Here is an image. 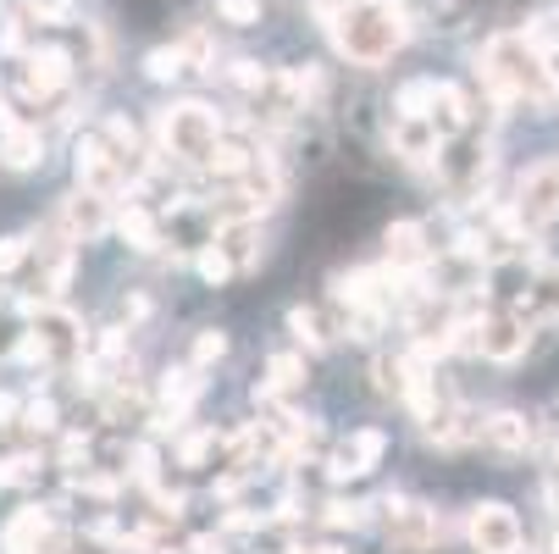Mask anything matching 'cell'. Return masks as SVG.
I'll return each instance as SVG.
<instances>
[{
  "label": "cell",
  "instance_id": "cell-22",
  "mask_svg": "<svg viewBox=\"0 0 559 554\" xmlns=\"http://www.w3.org/2000/svg\"><path fill=\"white\" fill-rule=\"evenodd\" d=\"M255 162V150H245V144H227V139H216L211 150H205V167L211 173H222V178H245V167Z\"/></svg>",
  "mask_w": 559,
  "mask_h": 554
},
{
  "label": "cell",
  "instance_id": "cell-4",
  "mask_svg": "<svg viewBox=\"0 0 559 554\" xmlns=\"http://www.w3.org/2000/svg\"><path fill=\"white\" fill-rule=\"evenodd\" d=\"M465 532H471V549L476 554H521V516L510 510V505H499V499H483V505H471V521H465Z\"/></svg>",
  "mask_w": 559,
  "mask_h": 554
},
{
  "label": "cell",
  "instance_id": "cell-14",
  "mask_svg": "<svg viewBox=\"0 0 559 554\" xmlns=\"http://www.w3.org/2000/svg\"><path fill=\"white\" fill-rule=\"evenodd\" d=\"M67 78H72L67 50H34V56H28V95H34V101H50Z\"/></svg>",
  "mask_w": 559,
  "mask_h": 554
},
{
  "label": "cell",
  "instance_id": "cell-36",
  "mask_svg": "<svg viewBox=\"0 0 559 554\" xmlns=\"http://www.w3.org/2000/svg\"><path fill=\"white\" fill-rule=\"evenodd\" d=\"M72 488H84V494H95V499H111V494H117L111 478H72Z\"/></svg>",
  "mask_w": 559,
  "mask_h": 554
},
{
  "label": "cell",
  "instance_id": "cell-28",
  "mask_svg": "<svg viewBox=\"0 0 559 554\" xmlns=\"http://www.w3.org/2000/svg\"><path fill=\"white\" fill-rule=\"evenodd\" d=\"M216 449V427H205V433H189L183 438V449H178V460L183 465H205V455Z\"/></svg>",
  "mask_w": 559,
  "mask_h": 554
},
{
  "label": "cell",
  "instance_id": "cell-17",
  "mask_svg": "<svg viewBox=\"0 0 559 554\" xmlns=\"http://www.w3.org/2000/svg\"><path fill=\"white\" fill-rule=\"evenodd\" d=\"M288 333H294L305 350H328V344H333L328 316H322V310H310V305H294V310H288Z\"/></svg>",
  "mask_w": 559,
  "mask_h": 554
},
{
  "label": "cell",
  "instance_id": "cell-27",
  "mask_svg": "<svg viewBox=\"0 0 559 554\" xmlns=\"http://www.w3.org/2000/svg\"><path fill=\"white\" fill-rule=\"evenodd\" d=\"M194 267H200V278H205V283H227V278H233V261H227L216 245H211V250H200V256H194Z\"/></svg>",
  "mask_w": 559,
  "mask_h": 554
},
{
  "label": "cell",
  "instance_id": "cell-10",
  "mask_svg": "<svg viewBox=\"0 0 559 554\" xmlns=\"http://www.w3.org/2000/svg\"><path fill=\"white\" fill-rule=\"evenodd\" d=\"M382 455H388V438H382L377 427H366V433H355L349 444H338V449H333V460H328V478H333V483L366 478V471H377V465H382Z\"/></svg>",
  "mask_w": 559,
  "mask_h": 554
},
{
  "label": "cell",
  "instance_id": "cell-29",
  "mask_svg": "<svg viewBox=\"0 0 559 554\" xmlns=\"http://www.w3.org/2000/svg\"><path fill=\"white\" fill-rule=\"evenodd\" d=\"M28 250H34L28 233H12V239H0V272H17V267L28 261Z\"/></svg>",
  "mask_w": 559,
  "mask_h": 554
},
{
  "label": "cell",
  "instance_id": "cell-32",
  "mask_svg": "<svg viewBox=\"0 0 559 554\" xmlns=\"http://www.w3.org/2000/svg\"><path fill=\"white\" fill-rule=\"evenodd\" d=\"M233 84L238 90H266V67L261 61H233Z\"/></svg>",
  "mask_w": 559,
  "mask_h": 554
},
{
  "label": "cell",
  "instance_id": "cell-21",
  "mask_svg": "<svg viewBox=\"0 0 559 554\" xmlns=\"http://www.w3.org/2000/svg\"><path fill=\"white\" fill-rule=\"evenodd\" d=\"M272 377L255 388V400H272V393H288V388H299L305 382V361L299 355H272V366H266Z\"/></svg>",
  "mask_w": 559,
  "mask_h": 554
},
{
  "label": "cell",
  "instance_id": "cell-11",
  "mask_svg": "<svg viewBox=\"0 0 559 554\" xmlns=\"http://www.w3.org/2000/svg\"><path fill=\"white\" fill-rule=\"evenodd\" d=\"M388 261H393V272H421L432 261L427 227L421 222H393L388 227Z\"/></svg>",
  "mask_w": 559,
  "mask_h": 554
},
{
  "label": "cell",
  "instance_id": "cell-37",
  "mask_svg": "<svg viewBox=\"0 0 559 554\" xmlns=\"http://www.w3.org/2000/svg\"><path fill=\"white\" fill-rule=\"evenodd\" d=\"M84 455H90V438H67V444H61V460H67V465L84 460Z\"/></svg>",
  "mask_w": 559,
  "mask_h": 554
},
{
  "label": "cell",
  "instance_id": "cell-16",
  "mask_svg": "<svg viewBox=\"0 0 559 554\" xmlns=\"http://www.w3.org/2000/svg\"><path fill=\"white\" fill-rule=\"evenodd\" d=\"M0 128H7V167H17V173H28V167H39L45 155H39V133H28V128H17L12 117H7V106H0Z\"/></svg>",
  "mask_w": 559,
  "mask_h": 554
},
{
  "label": "cell",
  "instance_id": "cell-7",
  "mask_svg": "<svg viewBox=\"0 0 559 554\" xmlns=\"http://www.w3.org/2000/svg\"><path fill=\"white\" fill-rule=\"evenodd\" d=\"M382 527H388V543L405 549V554H421V549L438 538L432 510L416 505V499H405V494H388V499H382Z\"/></svg>",
  "mask_w": 559,
  "mask_h": 554
},
{
  "label": "cell",
  "instance_id": "cell-18",
  "mask_svg": "<svg viewBox=\"0 0 559 554\" xmlns=\"http://www.w3.org/2000/svg\"><path fill=\"white\" fill-rule=\"evenodd\" d=\"M194 393H200V366H173L167 382H162V405H167L173 416H183V411L194 405Z\"/></svg>",
  "mask_w": 559,
  "mask_h": 554
},
{
  "label": "cell",
  "instance_id": "cell-35",
  "mask_svg": "<svg viewBox=\"0 0 559 554\" xmlns=\"http://www.w3.org/2000/svg\"><path fill=\"white\" fill-rule=\"evenodd\" d=\"M23 416H28V427H39V433H50V427H56V405H50V400H34Z\"/></svg>",
  "mask_w": 559,
  "mask_h": 554
},
{
  "label": "cell",
  "instance_id": "cell-1",
  "mask_svg": "<svg viewBox=\"0 0 559 554\" xmlns=\"http://www.w3.org/2000/svg\"><path fill=\"white\" fill-rule=\"evenodd\" d=\"M405 39H411V12L393 7V0H344L333 12V45L355 67H382Z\"/></svg>",
  "mask_w": 559,
  "mask_h": 554
},
{
  "label": "cell",
  "instance_id": "cell-2",
  "mask_svg": "<svg viewBox=\"0 0 559 554\" xmlns=\"http://www.w3.org/2000/svg\"><path fill=\"white\" fill-rule=\"evenodd\" d=\"M483 84L499 95V101H532V106H548L559 95V72L543 50H532L521 34H499L488 39L483 50Z\"/></svg>",
  "mask_w": 559,
  "mask_h": 554
},
{
  "label": "cell",
  "instance_id": "cell-42",
  "mask_svg": "<svg viewBox=\"0 0 559 554\" xmlns=\"http://www.w3.org/2000/svg\"><path fill=\"white\" fill-rule=\"evenodd\" d=\"M0 483H7V465H0Z\"/></svg>",
  "mask_w": 559,
  "mask_h": 554
},
{
  "label": "cell",
  "instance_id": "cell-9",
  "mask_svg": "<svg viewBox=\"0 0 559 554\" xmlns=\"http://www.w3.org/2000/svg\"><path fill=\"white\" fill-rule=\"evenodd\" d=\"M61 227L72 233V245H95L106 239V227H111V200L90 195V189H78L61 200Z\"/></svg>",
  "mask_w": 559,
  "mask_h": 554
},
{
  "label": "cell",
  "instance_id": "cell-40",
  "mask_svg": "<svg viewBox=\"0 0 559 554\" xmlns=\"http://www.w3.org/2000/svg\"><path fill=\"white\" fill-rule=\"evenodd\" d=\"M288 554H344L338 543H316V549H288Z\"/></svg>",
  "mask_w": 559,
  "mask_h": 554
},
{
  "label": "cell",
  "instance_id": "cell-13",
  "mask_svg": "<svg viewBox=\"0 0 559 554\" xmlns=\"http://www.w3.org/2000/svg\"><path fill=\"white\" fill-rule=\"evenodd\" d=\"M393 155H405V162H432V155L443 150L438 128L427 117H393Z\"/></svg>",
  "mask_w": 559,
  "mask_h": 554
},
{
  "label": "cell",
  "instance_id": "cell-43",
  "mask_svg": "<svg viewBox=\"0 0 559 554\" xmlns=\"http://www.w3.org/2000/svg\"><path fill=\"white\" fill-rule=\"evenodd\" d=\"M554 61H559V56H554ZM554 72H559V67H554Z\"/></svg>",
  "mask_w": 559,
  "mask_h": 554
},
{
  "label": "cell",
  "instance_id": "cell-39",
  "mask_svg": "<svg viewBox=\"0 0 559 554\" xmlns=\"http://www.w3.org/2000/svg\"><path fill=\"white\" fill-rule=\"evenodd\" d=\"M17 416V400H12V393H0V422H12Z\"/></svg>",
  "mask_w": 559,
  "mask_h": 554
},
{
  "label": "cell",
  "instance_id": "cell-8",
  "mask_svg": "<svg viewBox=\"0 0 559 554\" xmlns=\"http://www.w3.org/2000/svg\"><path fill=\"white\" fill-rule=\"evenodd\" d=\"M78 184H84L90 195H100V200H117L122 195V155L106 144V139H78Z\"/></svg>",
  "mask_w": 559,
  "mask_h": 554
},
{
  "label": "cell",
  "instance_id": "cell-5",
  "mask_svg": "<svg viewBox=\"0 0 559 554\" xmlns=\"http://www.w3.org/2000/svg\"><path fill=\"white\" fill-rule=\"evenodd\" d=\"M526 316L521 310H488L471 322V355H488V361H515L526 355Z\"/></svg>",
  "mask_w": 559,
  "mask_h": 554
},
{
  "label": "cell",
  "instance_id": "cell-41",
  "mask_svg": "<svg viewBox=\"0 0 559 554\" xmlns=\"http://www.w3.org/2000/svg\"><path fill=\"white\" fill-rule=\"evenodd\" d=\"M554 554H559V532H554Z\"/></svg>",
  "mask_w": 559,
  "mask_h": 554
},
{
  "label": "cell",
  "instance_id": "cell-38",
  "mask_svg": "<svg viewBox=\"0 0 559 554\" xmlns=\"http://www.w3.org/2000/svg\"><path fill=\"white\" fill-rule=\"evenodd\" d=\"M189 554H222V538H211V532H200V538L189 543Z\"/></svg>",
  "mask_w": 559,
  "mask_h": 554
},
{
  "label": "cell",
  "instance_id": "cell-12",
  "mask_svg": "<svg viewBox=\"0 0 559 554\" xmlns=\"http://www.w3.org/2000/svg\"><path fill=\"white\" fill-rule=\"evenodd\" d=\"M476 438L493 444V449H504V455H526V449H532V422H526L521 411H493V416L476 422Z\"/></svg>",
  "mask_w": 559,
  "mask_h": 554
},
{
  "label": "cell",
  "instance_id": "cell-33",
  "mask_svg": "<svg viewBox=\"0 0 559 554\" xmlns=\"http://www.w3.org/2000/svg\"><path fill=\"white\" fill-rule=\"evenodd\" d=\"M106 133H111V144H117V155H133V144H139V133H133V122H128V117H111V122H106Z\"/></svg>",
  "mask_w": 559,
  "mask_h": 554
},
{
  "label": "cell",
  "instance_id": "cell-24",
  "mask_svg": "<svg viewBox=\"0 0 559 554\" xmlns=\"http://www.w3.org/2000/svg\"><path fill=\"white\" fill-rule=\"evenodd\" d=\"M183 67H189V61H183V50H178V45H173V50H150V56H144V72L155 78V84H173V78H178Z\"/></svg>",
  "mask_w": 559,
  "mask_h": 554
},
{
  "label": "cell",
  "instance_id": "cell-26",
  "mask_svg": "<svg viewBox=\"0 0 559 554\" xmlns=\"http://www.w3.org/2000/svg\"><path fill=\"white\" fill-rule=\"evenodd\" d=\"M366 510L371 505H360V499H333L328 505V527H349L355 532V527H366Z\"/></svg>",
  "mask_w": 559,
  "mask_h": 554
},
{
  "label": "cell",
  "instance_id": "cell-15",
  "mask_svg": "<svg viewBox=\"0 0 559 554\" xmlns=\"http://www.w3.org/2000/svg\"><path fill=\"white\" fill-rule=\"evenodd\" d=\"M34 316H39V322H34V333L45 339V350H50V355H72L78 344H84V333H78V322H72L67 310H50V305H39Z\"/></svg>",
  "mask_w": 559,
  "mask_h": 554
},
{
  "label": "cell",
  "instance_id": "cell-23",
  "mask_svg": "<svg viewBox=\"0 0 559 554\" xmlns=\"http://www.w3.org/2000/svg\"><path fill=\"white\" fill-rule=\"evenodd\" d=\"M45 521H50V516H45L39 505L17 510V516H12V527H7V538H0V543H7V554H23V549H28V543L45 532Z\"/></svg>",
  "mask_w": 559,
  "mask_h": 554
},
{
  "label": "cell",
  "instance_id": "cell-19",
  "mask_svg": "<svg viewBox=\"0 0 559 554\" xmlns=\"http://www.w3.org/2000/svg\"><path fill=\"white\" fill-rule=\"evenodd\" d=\"M432 101H438V78H411V84L393 95V111L399 117H432Z\"/></svg>",
  "mask_w": 559,
  "mask_h": 554
},
{
  "label": "cell",
  "instance_id": "cell-30",
  "mask_svg": "<svg viewBox=\"0 0 559 554\" xmlns=\"http://www.w3.org/2000/svg\"><path fill=\"white\" fill-rule=\"evenodd\" d=\"M227 355V339L216 333V328H205L200 339H194V366H211V361H222Z\"/></svg>",
  "mask_w": 559,
  "mask_h": 554
},
{
  "label": "cell",
  "instance_id": "cell-6",
  "mask_svg": "<svg viewBox=\"0 0 559 554\" xmlns=\"http://www.w3.org/2000/svg\"><path fill=\"white\" fill-rule=\"evenodd\" d=\"M510 211H515L521 227H548V222H559V162H537V167L521 178Z\"/></svg>",
  "mask_w": 559,
  "mask_h": 554
},
{
  "label": "cell",
  "instance_id": "cell-20",
  "mask_svg": "<svg viewBox=\"0 0 559 554\" xmlns=\"http://www.w3.org/2000/svg\"><path fill=\"white\" fill-rule=\"evenodd\" d=\"M117 233H122L133 250H155V245H162V233H155V216H150L144 205H128V211L117 216Z\"/></svg>",
  "mask_w": 559,
  "mask_h": 554
},
{
  "label": "cell",
  "instance_id": "cell-3",
  "mask_svg": "<svg viewBox=\"0 0 559 554\" xmlns=\"http://www.w3.org/2000/svg\"><path fill=\"white\" fill-rule=\"evenodd\" d=\"M162 139L173 155H183V162H205V150L222 139V117L205 106V101H178L162 111Z\"/></svg>",
  "mask_w": 559,
  "mask_h": 554
},
{
  "label": "cell",
  "instance_id": "cell-31",
  "mask_svg": "<svg viewBox=\"0 0 559 554\" xmlns=\"http://www.w3.org/2000/svg\"><path fill=\"white\" fill-rule=\"evenodd\" d=\"M133 483L155 488V444H133Z\"/></svg>",
  "mask_w": 559,
  "mask_h": 554
},
{
  "label": "cell",
  "instance_id": "cell-34",
  "mask_svg": "<svg viewBox=\"0 0 559 554\" xmlns=\"http://www.w3.org/2000/svg\"><path fill=\"white\" fill-rule=\"evenodd\" d=\"M106 416H111V422L139 416V393H133V388H128V393H111V400H106Z\"/></svg>",
  "mask_w": 559,
  "mask_h": 554
},
{
  "label": "cell",
  "instance_id": "cell-25",
  "mask_svg": "<svg viewBox=\"0 0 559 554\" xmlns=\"http://www.w3.org/2000/svg\"><path fill=\"white\" fill-rule=\"evenodd\" d=\"M216 17L233 28H255L261 23V0H216Z\"/></svg>",
  "mask_w": 559,
  "mask_h": 554
}]
</instances>
